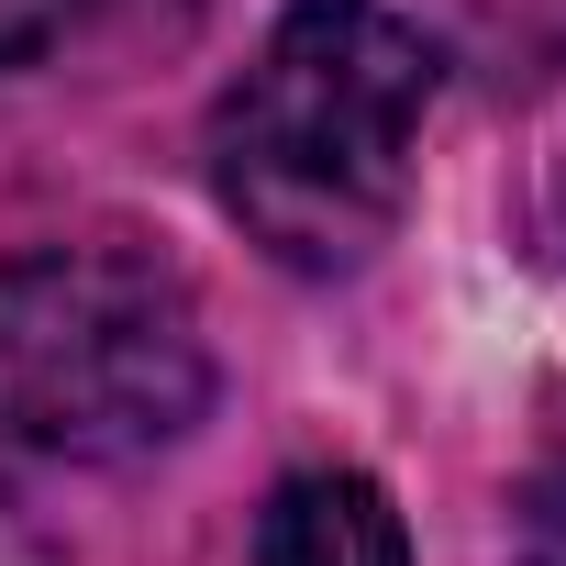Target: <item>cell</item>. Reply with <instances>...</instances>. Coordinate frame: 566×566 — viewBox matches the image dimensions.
Here are the masks:
<instances>
[{"label":"cell","mask_w":566,"mask_h":566,"mask_svg":"<svg viewBox=\"0 0 566 566\" xmlns=\"http://www.w3.org/2000/svg\"><path fill=\"white\" fill-rule=\"evenodd\" d=\"M211 411V345L189 277L123 233H67L0 255V433L123 467Z\"/></svg>","instance_id":"cell-2"},{"label":"cell","mask_w":566,"mask_h":566,"mask_svg":"<svg viewBox=\"0 0 566 566\" xmlns=\"http://www.w3.org/2000/svg\"><path fill=\"white\" fill-rule=\"evenodd\" d=\"M0 566H56V533L34 522V500L0 478Z\"/></svg>","instance_id":"cell-6"},{"label":"cell","mask_w":566,"mask_h":566,"mask_svg":"<svg viewBox=\"0 0 566 566\" xmlns=\"http://www.w3.org/2000/svg\"><path fill=\"white\" fill-rule=\"evenodd\" d=\"M444 56L378 0H301L211 112L222 211L301 277H345L411 200V145Z\"/></svg>","instance_id":"cell-1"},{"label":"cell","mask_w":566,"mask_h":566,"mask_svg":"<svg viewBox=\"0 0 566 566\" xmlns=\"http://www.w3.org/2000/svg\"><path fill=\"white\" fill-rule=\"evenodd\" d=\"M255 566H411V533L378 478L301 467V478H277V500L255 522Z\"/></svg>","instance_id":"cell-3"},{"label":"cell","mask_w":566,"mask_h":566,"mask_svg":"<svg viewBox=\"0 0 566 566\" xmlns=\"http://www.w3.org/2000/svg\"><path fill=\"white\" fill-rule=\"evenodd\" d=\"M90 12V0H0V67H23V56H45L67 23Z\"/></svg>","instance_id":"cell-5"},{"label":"cell","mask_w":566,"mask_h":566,"mask_svg":"<svg viewBox=\"0 0 566 566\" xmlns=\"http://www.w3.org/2000/svg\"><path fill=\"white\" fill-rule=\"evenodd\" d=\"M511 555L522 566H566V411L544 422L522 489H511Z\"/></svg>","instance_id":"cell-4"}]
</instances>
